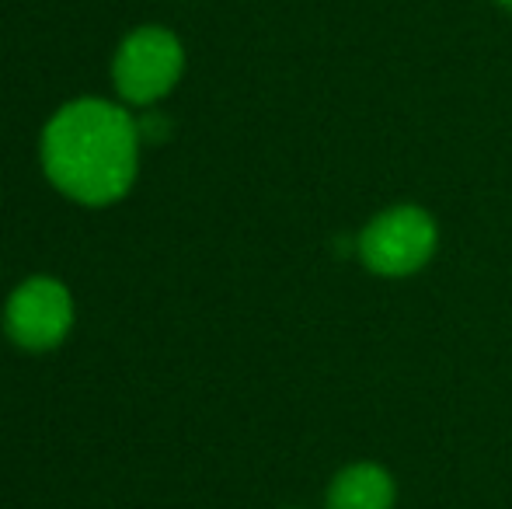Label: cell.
I'll list each match as a JSON object with an SVG mask.
<instances>
[{
	"instance_id": "6",
	"label": "cell",
	"mask_w": 512,
	"mask_h": 509,
	"mask_svg": "<svg viewBox=\"0 0 512 509\" xmlns=\"http://www.w3.org/2000/svg\"><path fill=\"white\" fill-rule=\"evenodd\" d=\"M499 7H506V11H512V0H495Z\"/></svg>"
},
{
	"instance_id": "3",
	"label": "cell",
	"mask_w": 512,
	"mask_h": 509,
	"mask_svg": "<svg viewBox=\"0 0 512 509\" xmlns=\"http://www.w3.org/2000/svg\"><path fill=\"white\" fill-rule=\"evenodd\" d=\"M182 67V42L168 28H140L115 53V88L126 102L150 105L175 88Z\"/></svg>"
},
{
	"instance_id": "1",
	"label": "cell",
	"mask_w": 512,
	"mask_h": 509,
	"mask_svg": "<svg viewBox=\"0 0 512 509\" xmlns=\"http://www.w3.org/2000/svg\"><path fill=\"white\" fill-rule=\"evenodd\" d=\"M140 161V129L122 109L84 98L53 116L42 136V164L53 185L102 206L129 192Z\"/></svg>"
},
{
	"instance_id": "2",
	"label": "cell",
	"mask_w": 512,
	"mask_h": 509,
	"mask_svg": "<svg viewBox=\"0 0 512 509\" xmlns=\"http://www.w3.org/2000/svg\"><path fill=\"white\" fill-rule=\"evenodd\" d=\"M436 248H439L436 217L411 203L377 213L356 238L359 262L384 279L415 276L418 269H425L432 262Z\"/></svg>"
},
{
	"instance_id": "4",
	"label": "cell",
	"mask_w": 512,
	"mask_h": 509,
	"mask_svg": "<svg viewBox=\"0 0 512 509\" xmlns=\"http://www.w3.org/2000/svg\"><path fill=\"white\" fill-rule=\"evenodd\" d=\"M74 325V300L56 279H28L7 300V335L25 349H53Z\"/></svg>"
},
{
	"instance_id": "5",
	"label": "cell",
	"mask_w": 512,
	"mask_h": 509,
	"mask_svg": "<svg viewBox=\"0 0 512 509\" xmlns=\"http://www.w3.org/2000/svg\"><path fill=\"white\" fill-rule=\"evenodd\" d=\"M398 485L377 461H356L342 468L328 485V509H394Z\"/></svg>"
}]
</instances>
